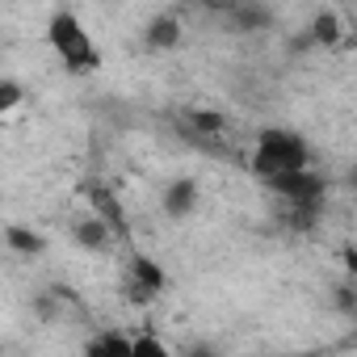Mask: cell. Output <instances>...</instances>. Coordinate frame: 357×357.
Masks as SVG:
<instances>
[{
    "instance_id": "6da1fadb",
    "label": "cell",
    "mask_w": 357,
    "mask_h": 357,
    "mask_svg": "<svg viewBox=\"0 0 357 357\" xmlns=\"http://www.w3.org/2000/svg\"><path fill=\"white\" fill-rule=\"evenodd\" d=\"M47 43L55 47V55L63 59V68H68L72 76H93V72L101 68V55H97V47H93L84 22H80L76 13H68V9H59V13L51 17Z\"/></svg>"
},
{
    "instance_id": "7a4b0ae2",
    "label": "cell",
    "mask_w": 357,
    "mask_h": 357,
    "mask_svg": "<svg viewBox=\"0 0 357 357\" xmlns=\"http://www.w3.org/2000/svg\"><path fill=\"white\" fill-rule=\"evenodd\" d=\"M311 164V143L294 130H282V126H269L257 135V147H252V172L261 181L286 172V168H307Z\"/></svg>"
},
{
    "instance_id": "3957f363",
    "label": "cell",
    "mask_w": 357,
    "mask_h": 357,
    "mask_svg": "<svg viewBox=\"0 0 357 357\" xmlns=\"http://www.w3.org/2000/svg\"><path fill=\"white\" fill-rule=\"evenodd\" d=\"M282 202H324V194H328V181L307 164V168H286V172H278V176H269L265 181Z\"/></svg>"
},
{
    "instance_id": "277c9868",
    "label": "cell",
    "mask_w": 357,
    "mask_h": 357,
    "mask_svg": "<svg viewBox=\"0 0 357 357\" xmlns=\"http://www.w3.org/2000/svg\"><path fill=\"white\" fill-rule=\"evenodd\" d=\"M273 26V9L261 5V0H240L231 13H223V30L231 34H261Z\"/></svg>"
},
{
    "instance_id": "5b68a950",
    "label": "cell",
    "mask_w": 357,
    "mask_h": 357,
    "mask_svg": "<svg viewBox=\"0 0 357 357\" xmlns=\"http://www.w3.org/2000/svg\"><path fill=\"white\" fill-rule=\"evenodd\" d=\"M198 198H202V190H198L194 176H176V181H168L160 206H164L168 219H190V215L198 211Z\"/></svg>"
},
{
    "instance_id": "8992f818",
    "label": "cell",
    "mask_w": 357,
    "mask_h": 357,
    "mask_svg": "<svg viewBox=\"0 0 357 357\" xmlns=\"http://www.w3.org/2000/svg\"><path fill=\"white\" fill-rule=\"evenodd\" d=\"M84 198H89V206L118 231V240L126 236V211H122V202L114 198V190L105 185V181H84Z\"/></svg>"
},
{
    "instance_id": "52a82bcc",
    "label": "cell",
    "mask_w": 357,
    "mask_h": 357,
    "mask_svg": "<svg viewBox=\"0 0 357 357\" xmlns=\"http://www.w3.org/2000/svg\"><path fill=\"white\" fill-rule=\"evenodd\" d=\"M72 236H76V244H80L84 252H109L114 240H118V231H114L97 211L84 215V219H76V223H72Z\"/></svg>"
},
{
    "instance_id": "ba28073f",
    "label": "cell",
    "mask_w": 357,
    "mask_h": 357,
    "mask_svg": "<svg viewBox=\"0 0 357 357\" xmlns=\"http://www.w3.org/2000/svg\"><path fill=\"white\" fill-rule=\"evenodd\" d=\"M143 47L147 51H176L181 47V17H172V13H155L143 30Z\"/></svg>"
},
{
    "instance_id": "9c48e42d",
    "label": "cell",
    "mask_w": 357,
    "mask_h": 357,
    "mask_svg": "<svg viewBox=\"0 0 357 357\" xmlns=\"http://www.w3.org/2000/svg\"><path fill=\"white\" fill-rule=\"evenodd\" d=\"M307 30H311V38H315L319 51H340V43H344V17L336 9H319Z\"/></svg>"
},
{
    "instance_id": "30bf717a",
    "label": "cell",
    "mask_w": 357,
    "mask_h": 357,
    "mask_svg": "<svg viewBox=\"0 0 357 357\" xmlns=\"http://www.w3.org/2000/svg\"><path fill=\"white\" fill-rule=\"evenodd\" d=\"M5 244H9L13 257H38V252H47V240L34 227H26V223H9L5 227Z\"/></svg>"
},
{
    "instance_id": "8fae6325",
    "label": "cell",
    "mask_w": 357,
    "mask_h": 357,
    "mask_svg": "<svg viewBox=\"0 0 357 357\" xmlns=\"http://www.w3.org/2000/svg\"><path fill=\"white\" fill-rule=\"evenodd\" d=\"M227 130V118L219 114V109H194L185 122H181V135H223Z\"/></svg>"
},
{
    "instance_id": "7c38bea8",
    "label": "cell",
    "mask_w": 357,
    "mask_h": 357,
    "mask_svg": "<svg viewBox=\"0 0 357 357\" xmlns=\"http://www.w3.org/2000/svg\"><path fill=\"white\" fill-rule=\"evenodd\" d=\"M130 278H139V282H147L151 290H164L168 286V273L147 257V252H130Z\"/></svg>"
},
{
    "instance_id": "4fadbf2b",
    "label": "cell",
    "mask_w": 357,
    "mask_h": 357,
    "mask_svg": "<svg viewBox=\"0 0 357 357\" xmlns=\"http://www.w3.org/2000/svg\"><path fill=\"white\" fill-rule=\"evenodd\" d=\"M84 349H89V353H126V357H135V336L101 332V336H93V340H89Z\"/></svg>"
},
{
    "instance_id": "5bb4252c",
    "label": "cell",
    "mask_w": 357,
    "mask_h": 357,
    "mask_svg": "<svg viewBox=\"0 0 357 357\" xmlns=\"http://www.w3.org/2000/svg\"><path fill=\"white\" fill-rule=\"evenodd\" d=\"M26 101V89L17 80H0V114H13Z\"/></svg>"
},
{
    "instance_id": "9a60e30c",
    "label": "cell",
    "mask_w": 357,
    "mask_h": 357,
    "mask_svg": "<svg viewBox=\"0 0 357 357\" xmlns=\"http://www.w3.org/2000/svg\"><path fill=\"white\" fill-rule=\"evenodd\" d=\"M155 294H160V290H151V286L139 282V278L126 282V303H130V307H147V303H155Z\"/></svg>"
},
{
    "instance_id": "2e32d148",
    "label": "cell",
    "mask_w": 357,
    "mask_h": 357,
    "mask_svg": "<svg viewBox=\"0 0 357 357\" xmlns=\"http://www.w3.org/2000/svg\"><path fill=\"white\" fill-rule=\"evenodd\" d=\"M332 307H336V311H344V315H357V290H353L349 282H344V286H336Z\"/></svg>"
},
{
    "instance_id": "e0dca14e",
    "label": "cell",
    "mask_w": 357,
    "mask_h": 357,
    "mask_svg": "<svg viewBox=\"0 0 357 357\" xmlns=\"http://www.w3.org/2000/svg\"><path fill=\"white\" fill-rule=\"evenodd\" d=\"M168 344L155 340V336H135V357H164Z\"/></svg>"
},
{
    "instance_id": "ac0fdd59",
    "label": "cell",
    "mask_w": 357,
    "mask_h": 357,
    "mask_svg": "<svg viewBox=\"0 0 357 357\" xmlns=\"http://www.w3.org/2000/svg\"><path fill=\"white\" fill-rule=\"evenodd\" d=\"M198 5L206 9V13H215V17H223V13H231L240 0H198Z\"/></svg>"
},
{
    "instance_id": "d6986e66",
    "label": "cell",
    "mask_w": 357,
    "mask_h": 357,
    "mask_svg": "<svg viewBox=\"0 0 357 357\" xmlns=\"http://www.w3.org/2000/svg\"><path fill=\"white\" fill-rule=\"evenodd\" d=\"M340 261H344V269H349V273H357V248H353V244H344V248H340Z\"/></svg>"
},
{
    "instance_id": "ffe728a7",
    "label": "cell",
    "mask_w": 357,
    "mask_h": 357,
    "mask_svg": "<svg viewBox=\"0 0 357 357\" xmlns=\"http://www.w3.org/2000/svg\"><path fill=\"white\" fill-rule=\"evenodd\" d=\"M344 190H349V194H357V160L344 168Z\"/></svg>"
}]
</instances>
